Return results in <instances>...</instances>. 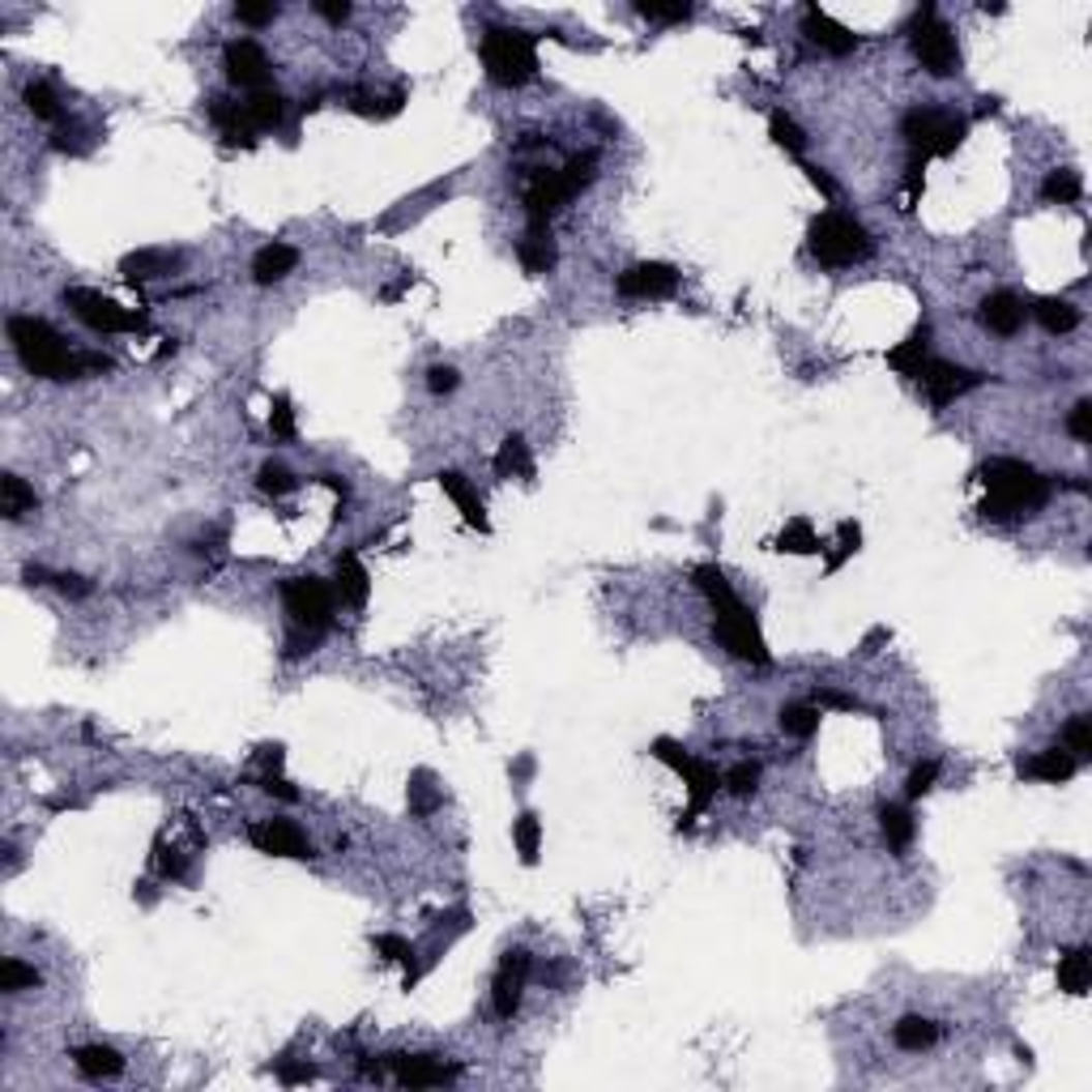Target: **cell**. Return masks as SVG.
<instances>
[{
  "mask_svg": "<svg viewBox=\"0 0 1092 1092\" xmlns=\"http://www.w3.org/2000/svg\"><path fill=\"white\" fill-rule=\"evenodd\" d=\"M977 478L985 486V500L977 504L985 521H1020L1050 500V478L1037 474L1029 462H1015V456H991L977 470Z\"/></svg>",
  "mask_w": 1092,
  "mask_h": 1092,
  "instance_id": "1",
  "label": "cell"
},
{
  "mask_svg": "<svg viewBox=\"0 0 1092 1092\" xmlns=\"http://www.w3.org/2000/svg\"><path fill=\"white\" fill-rule=\"evenodd\" d=\"M9 342L30 376L39 380H82L86 376V350H68V342L39 316H13Z\"/></svg>",
  "mask_w": 1092,
  "mask_h": 1092,
  "instance_id": "2",
  "label": "cell"
},
{
  "mask_svg": "<svg viewBox=\"0 0 1092 1092\" xmlns=\"http://www.w3.org/2000/svg\"><path fill=\"white\" fill-rule=\"evenodd\" d=\"M806 239H811V257L824 269H850V265H862L875 257L870 231L858 218L845 214V209H824V214L811 223V231H806Z\"/></svg>",
  "mask_w": 1092,
  "mask_h": 1092,
  "instance_id": "3",
  "label": "cell"
},
{
  "mask_svg": "<svg viewBox=\"0 0 1092 1092\" xmlns=\"http://www.w3.org/2000/svg\"><path fill=\"white\" fill-rule=\"evenodd\" d=\"M482 68L496 86H525L538 78V34L512 30V26H491L482 34Z\"/></svg>",
  "mask_w": 1092,
  "mask_h": 1092,
  "instance_id": "4",
  "label": "cell"
},
{
  "mask_svg": "<svg viewBox=\"0 0 1092 1092\" xmlns=\"http://www.w3.org/2000/svg\"><path fill=\"white\" fill-rule=\"evenodd\" d=\"M901 132L909 141V154H918V158H947V154L961 150V141L969 132V120H961L952 112H939V108H913V112H905Z\"/></svg>",
  "mask_w": 1092,
  "mask_h": 1092,
  "instance_id": "5",
  "label": "cell"
},
{
  "mask_svg": "<svg viewBox=\"0 0 1092 1092\" xmlns=\"http://www.w3.org/2000/svg\"><path fill=\"white\" fill-rule=\"evenodd\" d=\"M333 589L321 577H291L282 581V607H287V627L291 631H312L325 641L333 627Z\"/></svg>",
  "mask_w": 1092,
  "mask_h": 1092,
  "instance_id": "6",
  "label": "cell"
},
{
  "mask_svg": "<svg viewBox=\"0 0 1092 1092\" xmlns=\"http://www.w3.org/2000/svg\"><path fill=\"white\" fill-rule=\"evenodd\" d=\"M653 756L661 760V764H671L679 777L687 781V794H691V802H687V811H683V820H679V828H691L696 824V816L704 811V806H709L713 798H717V790H721V772H717V764H709V760H696L691 751H683L675 738H657L653 743Z\"/></svg>",
  "mask_w": 1092,
  "mask_h": 1092,
  "instance_id": "7",
  "label": "cell"
},
{
  "mask_svg": "<svg viewBox=\"0 0 1092 1092\" xmlns=\"http://www.w3.org/2000/svg\"><path fill=\"white\" fill-rule=\"evenodd\" d=\"M909 39H913V56L922 60V68L931 78H952L961 68V48L952 26H943L935 18V5H922L909 22Z\"/></svg>",
  "mask_w": 1092,
  "mask_h": 1092,
  "instance_id": "8",
  "label": "cell"
},
{
  "mask_svg": "<svg viewBox=\"0 0 1092 1092\" xmlns=\"http://www.w3.org/2000/svg\"><path fill=\"white\" fill-rule=\"evenodd\" d=\"M717 619H713V631H717V641L738 657V661H751V666H772V653L760 637V627H756V615L738 602V597H726V602H713Z\"/></svg>",
  "mask_w": 1092,
  "mask_h": 1092,
  "instance_id": "9",
  "label": "cell"
},
{
  "mask_svg": "<svg viewBox=\"0 0 1092 1092\" xmlns=\"http://www.w3.org/2000/svg\"><path fill=\"white\" fill-rule=\"evenodd\" d=\"M64 303L73 307V316L82 325H90L94 333H137V329H146V316H141V312H124L116 299L98 295L90 287L64 291Z\"/></svg>",
  "mask_w": 1092,
  "mask_h": 1092,
  "instance_id": "10",
  "label": "cell"
},
{
  "mask_svg": "<svg viewBox=\"0 0 1092 1092\" xmlns=\"http://www.w3.org/2000/svg\"><path fill=\"white\" fill-rule=\"evenodd\" d=\"M615 291L623 299H671L679 291V269L675 265H661V261H641L619 273Z\"/></svg>",
  "mask_w": 1092,
  "mask_h": 1092,
  "instance_id": "11",
  "label": "cell"
},
{
  "mask_svg": "<svg viewBox=\"0 0 1092 1092\" xmlns=\"http://www.w3.org/2000/svg\"><path fill=\"white\" fill-rule=\"evenodd\" d=\"M922 380V389L935 406H952L956 397H965L969 389H977V384L985 380L981 372H969V367H956V363H943V359H926V367L918 372Z\"/></svg>",
  "mask_w": 1092,
  "mask_h": 1092,
  "instance_id": "12",
  "label": "cell"
},
{
  "mask_svg": "<svg viewBox=\"0 0 1092 1092\" xmlns=\"http://www.w3.org/2000/svg\"><path fill=\"white\" fill-rule=\"evenodd\" d=\"M248 840L257 845L261 854H269V858H299V862L303 858H316L312 840L291 820H261V824L248 828Z\"/></svg>",
  "mask_w": 1092,
  "mask_h": 1092,
  "instance_id": "13",
  "label": "cell"
},
{
  "mask_svg": "<svg viewBox=\"0 0 1092 1092\" xmlns=\"http://www.w3.org/2000/svg\"><path fill=\"white\" fill-rule=\"evenodd\" d=\"M389 1071L406 1088H440V1084H452L462 1075V1067L440 1063L436 1054H389Z\"/></svg>",
  "mask_w": 1092,
  "mask_h": 1092,
  "instance_id": "14",
  "label": "cell"
},
{
  "mask_svg": "<svg viewBox=\"0 0 1092 1092\" xmlns=\"http://www.w3.org/2000/svg\"><path fill=\"white\" fill-rule=\"evenodd\" d=\"M223 64H227V78L243 90H265L269 82V56L253 39H231L223 48Z\"/></svg>",
  "mask_w": 1092,
  "mask_h": 1092,
  "instance_id": "15",
  "label": "cell"
},
{
  "mask_svg": "<svg viewBox=\"0 0 1092 1092\" xmlns=\"http://www.w3.org/2000/svg\"><path fill=\"white\" fill-rule=\"evenodd\" d=\"M572 197L563 188L559 171H538V175H530V188H525V218H530V227H551V218Z\"/></svg>",
  "mask_w": 1092,
  "mask_h": 1092,
  "instance_id": "16",
  "label": "cell"
},
{
  "mask_svg": "<svg viewBox=\"0 0 1092 1092\" xmlns=\"http://www.w3.org/2000/svg\"><path fill=\"white\" fill-rule=\"evenodd\" d=\"M525 977H530V952H508L500 973H496V985H491V1003H496L500 1020L517 1015L521 995H525Z\"/></svg>",
  "mask_w": 1092,
  "mask_h": 1092,
  "instance_id": "17",
  "label": "cell"
},
{
  "mask_svg": "<svg viewBox=\"0 0 1092 1092\" xmlns=\"http://www.w3.org/2000/svg\"><path fill=\"white\" fill-rule=\"evenodd\" d=\"M802 30H806V39H811L820 52H828V56H850L858 48V34L850 26L832 22L820 5H806L802 9Z\"/></svg>",
  "mask_w": 1092,
  "mask_h": 1092,
  "instance_id": "18",
  "label": "cell"
},
{
  "mask_svg": "<svg viewBox=\"0 0 1092 1092\" xmlns=\"http://www.w3.org/2000/svg\"><path fill=\"white\" fill-rule=\"evenodd\" d=\"M977 316H981V325L991 333L1011 337V333H1020V325H1025V303H1020V295H1011V291H995V295L981 299Z\"/></svg>",
  "mask_w": 1092,
  "mask_h": 1092,
  "instance_id": "19",
  "label": "cell"
},
{
  "mask_svg": "<svg viewBox=\"0 0 1092 1092\" xmlns=\"http://www.w3.org/2000/svg\"><path fill=\"white\" fill-rule=\"evenodd\" d=\"M1075 756L1071 751H1059V747H1045L1029 760H1020V777H1033V781H1045V786H1063L1075 777Z\"/></svg>",
  "mask_w": 1092,
  "mask_h": 1092,
  "instance_id": "20",
  "label": "cell"
},
{
  "mask_svg": "<svg viewBox=\"0 0 1092 1092\" xmlns=\"http://www.w3.org/2000/svg\"><path fill=\"white\" fill-rule=\"evenodd\" d=\"M436 482L444 486V496L456 504V512L466 517V525H474V530H491V521H486V508H482V500H478V491L470 486V478L466 474H456V470H444V474H436Z\"/></svg>",
  "mask_w": 1092,
  "mask_h": 1092,
  "instance_id": "21",
  "label": "cell"
},
{
  "mask_svg": "<svg viewBox=\"0 0 1092 1092\" xmlns=\"http://www.w3.org/2000/svg\"><path fill=\"white\" fill-rule=\"evenodd\" d=\"M175 269H180V253H167V248H137L120 261V273H124V282H132V287L137 282H150V277H167Z\"/></svg>",
  "mask_w": 1092,
  "mask_h": 1092,
  "instance_id": "22",
  "label": "cell"
},
{
  "mask_svg": "<svg viewBox=\"0 0 1092 1092\" xmlns=\"http://www.w3.org/2000/svg\"><path fill=\"white\" fill-rule=\"evenodd\" d=\"M333 593H337V602L350 607V611H359L367 602V593H372V581H367V568L359 563L355 551H346L337 559V581H333Z\"/></svg>",
  "mask_w": 1092,
  "mask_h": 1092,
  "instance_id": "23",
  "label": "cell"
},
{
  "mask_svg": "<svg viewBox=\"0 0 1092 1092\" xmlns=\"http://www.w3.org/2000/svg\"><path fill=\"white\" fill-rule=\"evenodd\" d=\"M209 120L218 124V132L231 141V146H257V128L248 120V112L231 98H209Z\"/></svg>",
  "mask_w": 1092,
  "mask_h": 1092,
  "instance_id": "24",
  "label": "cell"
},
{
  "mask_svg": "<svg viewBox=\"0 0 1092 1092\" xmlns=\"http://www.w3.org/2000/svg\"><path fill=\"white\" fill-rule=\"evenodd\" d=\"M295 265H299V248H291V243H265V248L253 257V277L261 287H273V282L295 273Z\"/></svg>",
  "mask_w": 1092,
  "mask_h": 1092,
  "instance_id": "25",
  "label": "cell"
},
{
  "mask_svg": "<svg viewBox=\"0 0 1092 1092\" xmlns=\"http://www.w3.org/2000/svg\"><path fill=\"white\" fill-rule=\"evenodd\" d=\"M926 346H931V325L922 321V325L913 329V333H909L901 346H892V350H888V363H892L901 376H913V380H918V372L926 367Z\"/></svg>",
  "mask_w": 1092,
  "mask_h": 1092,
  "instance_id": "26",
  "label": "cell"
},
{
  "mask_svg": "<svg viewBox=\"0 0 1092 1092\" xmlns=\"http://www.w3.org/2000/svg\"><path fill=\"white\" fill-rule=\"evenodd\" d=\"M525 273H551L555 269V243H551V227H530L517 248Z\"/></svg>",
  "mask_w": 1092,
  "mask_h": 1092,
  "instance_id": "27",
  "label": "cell"
},
{
  "mask_svg": "<svg viewBox=\"0 0 1092 1092\" xmlns=\"http://www.w3.org/2000/svg\"><path fill=\"white\" fill-rule=\"evenodd\" d=\"M73 1063L86 1080H112L124 1071V1059L112 1050V1045H78L73 1050Z\"/></svg>",
  "mask_w": 1092,
  "mask_h": 1092,
  "instance_id": "28",
  "label": "cell"
},
{
  "mask_svg": "<svg viewBox=\"0 0 1092 1092\" xmlns=\"http://www.w3.org/2000/svg\"><path fill=\"white\" fill-rule=\"evenodd\" d=\"M491 466H496L500 478H534V456H530V444L521 436H508L500 444V452L491 456Z\"/></svg>",
  "mask_w": 1092,
  "mask_h": 1092,
  "instance_id": "29",
  "label": "cell"
},
{
  "mask_svg": "<svg viewBox=\"0 0 1092 1092\" xmlns=\"http://www.w3.org/2000/svg\"><path fill=\"white\" fill-rule=\"evenodd\" d=\"M879 824H884V836H888V850L892 854H905L909 840H913V832H918V824H913V816H909V806H901V802H884V806H879Z\"/></svg>",
  "mask_w": 1092,
  "mask_h": 1092,
  "instance_id": "30",
  "label": "cell"
},
{
  "mask_svg": "<svg viewBox=\"0 0 1092 1092\" xmlns=\"http://www.w3.org/2000/svg\"><path fill=\"white\" fill-rule=\"evenodd\" d=\"M34 508H39V500H34V486L26 478H18V474L0 478V512H5L9 521H22Z\"/></svg>",
  "mask_w": 1092,
  "mask_h": 1092,
  "instance_id": "31",
  "label": "cell"
},
{
  "mask_svg": "<svg viewBox=\"0 0 1092 1092\" xmlns=\"http://www.w3.org/2000/svg\"><path fill=\"white\" fill-rule=\"evenodd\" d=\"M243 112H248L253 128H277L282 120H287V98H282L277 90H253V98L243 102Z\"/></svg>",
  "mask_w": 1092,
  "mask_h": 1092,
  "instance_id": "32",
  "label": "cell"
},
{
  "mask_svg": "<svg viewBox=\"0 0 1092 1092\" xmlns=\"http://www.w3.org/2000/svg\"><path fill=\"white\" fill-rule=\"evenodd\" d=\"M892 1041H896L901 1050H909V1054L931 1050V1045L939 1041V1025H935V1020H926V1015H905L901 1025L892 1029Z\"/></svg>",
  "mask_w": 1092,
  "mask_h": 1092,
  "instance_id": "33",
  "label": "cell"
},
{
  "mask_svg": "<svg viewBox=\"0 0 1092 1092\" xmlns=\"http://www.w3.org/2000/svg\"><path fill=\"white\" fill-rule=\"evenodd\" d=\"M1092 981V956L1088 947H1071V952L1059 961V991L1063 995H1084Z\"/></svg>",
  "mask_w": 1092,
  "mask_h": 1092,
  "instance_id": "34",
  "label": "cell"
},
{
  "mask_svg": "<svg viewBox=\"0 0 1092 1092\" xmlns=\"http://www.w3.org/2000/svg\"><path fill=\"white\" fill-rule=\"evenodd\" d=\"M1033 316L1041 321L1045 333H1071L1080 325V312L1067 299H1037L1033 303Z\"/></svg>",
  "mask_w": 1092,
  "mask_h": 1092,
  "instance_id": "35",
  "label": "cell"
},
{
  "mask_svg": "<svg viewBox=\"0 0 1092 1092\" xmlns=\"http://www.w3.org/2000/svg\"><path fill=\"white\" fill-rule=\"evenodd\" d=\"M593 175H597V154H593V150L572 154L568 163L559 167V180H563V188H568V197H581V193L593 184Z\"/></svg>",
  "mask_w": 1092,
  "mask_h": 1092,
  "instance_id": "36",
  "label": "cell"
},
{
  "mask_svg": "<svg viewBox=\"0 0 1092 1092\" xmlns=\"http://www.w3.org/2000/svg\"><path fill=\"white\" fill-rule=\"evenodd\" d=\"M512 840H517V854L525 866L538 862V850H542V820L534 811H525L517 824H512Z\"/></svg>",
  "mask_w": 1092,
  "mask_h": 1092,
  "instance_id": "37",
  "label": "cell"
},
{
  "mask_svg": "<svg viewBox=\"0 0 1092 1092\" xmlns=\"http://www.w3.org/2000/svg\"><path fill=\"white\" fill-rule=\"evenodd\" d=\"M440 802H444V790L436 786L432 772H414V781H410V811L418 820H427Z\"/></svg>",
  "mask_w": 1092,
  "mask_h": 1092,
  "instance_id": "38",
  "label": "cell"
},
{
  "mask_svg": "<svg viewBox=\"0 0 1092 1092\" xmlns=\"http://www.w3.org/2000/svg\"><path fill=\"white\" fill-rule=\"evenodd\" d=\"M781 730L790 738H811L820 730V709H816V704H786V709H781Z\"/></svg>",
  "mask_w": 1092,
  "mask_h": 1092,
  "instance_id": "39",
  "label": "cell"
},
{
  "mask_svg": "<svg viewBox=\"0 0 1092 1092\" xmlns=\"http://www.w3.org/2000/svg\"><path fill=\"white\" fill-rule=\"evenodd\" d=\"M777 551H790V555H816L820 551V538H816V530H811V521H790L786 530H781V538H777Z\"/></svg>",
  "mask_w": 1092,
  "mask_h": 1092,
  "instance_id": "40",
  "label": "cell"
},
{
  "mask_svg": "<svg viewBox=\"0 0 1092 1092\" xmlns=\"http://www.w3.org/2000/svg\"><path fill=\"white\" fill-rule=\"evenodd\" d=\"M22 98H26V108H30L34 120H48V124L60 120V98H56V90L48 82H30Z\"/></svg>",
  "mask_w": 1092,
  "mask_h": 1092,
  "instance_id": "41",
  "label": "cell"
},
{
  "mask_svg": "<svg viewBox=\"0 0 1092 1092\" xmlns=\"http://www.w3.org/2000/svg\"><path fill=\"white\" fill-rule=\"evenodd\" d=\"M1080 193H1084V180H1080L1075 171H1050L1045 184H1041V197L1045 201H1059V205L1080 201Z\"/></svg>",
  "mask_w": 1092,
  "mask_h": 1092,
  "instance_id": "42",
  "label": "cell"
},
{
  "mask_svg": "<svg viewBox=\"0 0 1092 1092\" xmlns=\"http://www.w3.org/2000/svg\"><path fill=\"white\" fill-rule=\"evenodd\" d=\"M768 137L777 141L781 150H790V154H802V150H806V132H802L786 112H772V116H768Z\"/></svg>",
  "mask_w": 1092,
  "mask_h": 1092,
  "instance_id": "43",
  "label": "cell"
},
{
  "mask_svg": "<svg viewBox=\"0 0 1092 1092\" xmlns=\"http://www.w3.org/2000/svg\"><path fill=\"white\" fill-rule=\"evenodd\" d=\"M1063 743L1075 760H1088L1092 756V717L1088 713H1075L1067 726H1063Z\"/></svg>",
  "mask_w": 1092,
  "mask_h": 1092,
  "instance_id": "44",
  "label": "cell"
},
{
  "mask_svg": "<svg viewBox=\"0 0 1092 1092\" xmlns=\"http://www.w3.org/2000/svg\"><path fill=\"white\" fill-rule=\"evenodd\" d=\"M30 985H39V973H34L30 965H22L18 956L0 961V991H5V995H18V991H30Z\"/></svg>",
  "mask_w": 1092,
  "mask_h": 1092,
  "instance_id": "45",
  "label": "cell"
},
{
  "mask_svg": "<svg viewBox=\"0 0 1092 1092\" xmlns=\"http://www.w3.org/2000/svg\"><path fill=\"white\" fill-rule=\"evenodd\" d=\"M721 786L734 794V798H747V794H756V786H760V764L756 760H743V764H734L726 777H721Z\"/></svg>",
  "mask_w": 1092,
  "mask_h": 1092,
  "instance_id": "46",
  "label": "cell"
},
{
  "mask_svg": "<svg viewBox=\"0 0 1092 1092\" xmlns=\"http://www.w3.org/2000/svg\"><path fill=\"white\" fill-rule=\"evenodd\" d=\"M935 781H939V760H922L918 768L909 772V781H905V798H909V802L926 798V794L935 790Z\"/></svg>",
  "mask_w": 1092,
  "mask_h": 1092,
  "instance_id": "47",
  "label": "cell"
},
{
  "mask_svg": "<svg viewBox=\"0 0 1092 1092\" xmlns=\"http://www.w3.org/2000/svg\"><path fill=\"white\" fill-rule=\"evenodd\" d=\"M269 432L277 440H295V410H291V397L277 393L273 406H269Z\"/></svg>",
  "mask_w": 1092,
  "mask_h": 1092,
  "instance_id": "48",
  "label": "cell"
},
{
  "mask_svg": "<svg viewBox=\"0 0 1092 1092\" xmlns=\"http://www.w3.org/2000/svg\"><path fill=\"white\" fill-rule=\"evenodd\" d=\"M257 482H261V491H265V496H291V491L299 486V482H295V474H291L287 466H277V462L261 466V478H257Z\"/></svg>",
  "mask_w": 1092,
  "mask_h": 1092,
  "instance_id": "49",
  "label": "cell"
},
{
  "mask_svg": "<svg viewBox=\"0 0 1092 1092\" xmlns=\"http://www.w3.org/2000/svg\"><path fill=\"white\" fill-rule=\"evenodd\" d=\"M858 542H862V530H858V525H854V521H840V530H836V551L828 555V572H836L840 563L858 551Z\"/></svg>",
  "mask_w": 1092,
  "mask_h": 1092,
  "instance_id": "50",
  "label": "cell"
},
{
  "mask_svg": "<svg viewBox=\"0 0 1092 1092\" xmlns=\"http://www.w3.org/2000/svg\"><path fill=\"white\" fill-rule=\"evenodd\" d=\"M637 13L649 22H687L696 5H657V0H637Z\"/></svg>",
  "mask_w": 1092,
  "mask_h": 1092,
  "instance_id": "51",
  "label": "cell"
},
{
  "mask_svg": "<svg viewBox=\"0 0 1092 1092\" xmlns=\"http://www.w3.org/2000/svg\"><path fill=\"white\" fill-rule=\"evenodd\" d=\"M372 947H376V956H384V961L414 965V947L402 935H372Z\"/></svg>",
  "mask_w": 1092,
  "mask_h": 1092,
  "instance_id": "52",
  "label": "cell"
},
{
  "mask_svg": "<svg viewBox=\"0 0 1092 1092\" xmlns=\"http://www.w3.org/2000/svg\"><path fill=\"white\" fill-rule=\"evenodd\" d=\"M1067 432H1071L1080 444L1092 440V402H1088V397L1075 402V410H1071V418H1067Z\"/></svg>",
  "mask_w": 1092,
  "mask_h": 1092,
  "instance_id": "53",
  "label": "cell"
},
{
  "mask_svg": "<svg viewBox=\"0 0 1092 1092\" xmlns=\"http://www.w3.org/2000/svg\"><path fill=\"white\" fill-rule=\"evenodd\" d=\"M277 13H282V9L273 5V0H265V5H235V18H239L243 26H269Z\"/></svg>",
  "mask_w": 1092,
  "mask_h": 1092,
  "instance_id": "54",
  "label": "cell"
},
{
  "mask_svg": "<svg viewBox=\"0 0 1092 1092\" xmlns=\"http://www.w3.org/2000/svg\"><path fill=\"white\" fill-rule=\"evenodd\" d=\"M922 180H926V158L909 154V171H905V193H909V205H905V209H913V201L922 197Z\"/></svg>",
  "mask_w": 1092,
  "mask_h": 1092,
  "instance_id": "55",
  "label": "cell"
},
{
  "mask_svg": "<svg viewBox=\"0 0 1092 1092\" xmlns=\"http://www.w3.org/2000/svg\"><path fill=\"white\" fill-rule=\"evenodd\" d=\"M456 384H462V376H456V367H444V363H440V367H432V372H427V389H432V393H440V397H444V393H452Z\"/></svg>",
  "mask_w": 1092,
  "mask_h": 1092,
  "instance_id": "56",
  "label": "cell"
},
{
  "mask_svg": "<svg viewBox=\"0 0 1092 1092\" xmlns=\"http://www.w3.org/2000/svg\"><path fill=\"white\" fill-rule=\"evenodd\" d=\"M261 790L273 794V798H282V802H299V790H295L287 777H277V772H265V777H261Z\"/></svg>",
  "mask_w": 1092,
  "mask_h": 1092,
  "instance_id": "57",
  "label": "cell"
},
{
  "mask_svg": "<svg viewBox=\"0 0 1092 1092\" xmlns=\"http://www.w3.org/2000/svg\"><path fill=\"white\" fill-rule=\"evenodd\" d=\"M158 870H163L167 879H184V870H188V858H184L180 850H163V854H158Z\"/></svg>",
  "mask_w": 1092,
  "mask_h": 1092,
  "instance_id": "58",
  "label": "cell"
},
{
  "mask_svg": "<svg viewBox=\"0 0 1092 1092\" xmlns=\"http://www.w3.org/2000/svg\"><path fill=\"white\" fill-rule=\"evenodd\" d=\"M816 709H854V696L832 691V687H816Z\"/></svg>",
  "mask_w": 1092,
  "mask_h": 1092,
  "instance_id": "59",
  "label": "cell"
},
{
  "mask_svg": "<svg viewBox=\"0 0 1092 1092\" xmlns=\"http://www.w3.org/2000/svg\"><path fill=\"white\" fill-rule=\"evenodd\" d=\"M312 9H316V13H321L325 22H333V26H342V22L350 18V5H346V0H342V5H337V0H316V5H312Z\"/></svg>",
  "mask_w": 1092,
  "mask_h": 1092,
  "instance_id": "60",
  "label": "cell"
},
{
  "mask_svg": "<svg viewBox=\"0 0 1092 1092\" xmlns=\"http://www.w3.org/2000/svg\"><path fill=\"white\" fill-rule=\"evenodd\" d=\"M802 171H806V180H811V184H816L824 197H836V184L828 180V171H820L816 163H802Z\"/></svg>",
  "mask_w": 1092,
  "mask_h": 1092,
  "instance_id": "61",
  "label": "cell"
},
{
  "mask_svg": "<svg viewBox=\"0 0 1092 1092\" xmlns=\"http://www.w3.org/2000/svg\"><path fill=\"white\" fill-rule=\"evenodd\" d=\"M277 1080L282 1084H307V1080H316V1071L312 1067H277Z\"/></svg>",
  "mask_w": 1092,
  "mask_h": 1092,
  "instance_id": "62",
  "label": "cell"
},
{
  "mask_svg": "<svg viewBox=\"0 0 1092 1092\" xmlns=\"http://www.w3.org/2000/svg\"><path fill=\"white\" fill-rule=\"evenodd\" d=\"M888 637H892V631H888V627H870V631H866V641H862V653H875V649H879V645H884Z\"/></svg>",
  "mask_w": 1092,
  "mask_h": 1092,
  "instance_id": "63",
  "label": "cell"
}]
</instances>
